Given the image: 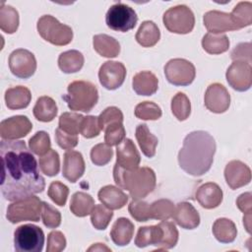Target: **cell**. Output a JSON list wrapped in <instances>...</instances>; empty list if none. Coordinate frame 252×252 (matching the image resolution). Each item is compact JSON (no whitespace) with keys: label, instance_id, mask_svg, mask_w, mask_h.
Here are the masks:
<instances>
[{"label":"cell","instance_id":"cell-1","mask_svg":"<svg viewBox=\"0 0 252 252\" xmlns=\"http://www.w3.org/2000/svg\"><path fill=\"white\" fill-rule=\"evenodd\" d=\"M2 160L1 193L11 202L41 193L45 180L38 165L24 141L4 140L0 144Z\"/></svg>","mask_w":252,"mask_h":252},{"label":"cell","instance_id":"cell-2","mask_svg":"<svg viewBox=\"0 0 252 252\" xmlns=\"http://www.w3.org/2000/svg\"><path fill=\"white\" fill-rule=\"evenodd\" d=\"M216 148L215 139L210 133L203 130L189 133L178 153L179 166L193 176L207 173L213 164Z\"/></svg>","mask_w":252,"mask_h":252},{"label":"cell","instance_id":"cell-3","mask_svg":"<svg viewBox=\"0 0 252 252\" xmlns=\"http://www.w3.org/2000/svg\"><path fill=\"white\" fill-rule=\"evenodd\" d=\"M115 183L129 192L133 200H141L154 191L157 184L155 171L147 166L134 169H123L116 165L113 167Z\"/></svg>","mask_w":252,"mask_h":252},{"label":"cell","instance_id":"cell-4","mask_svg":"<svg viewBox=\"0 0 252 252\" xmlns=\"http://www.w3.org/2000/svg\"><path fill=\"white\" fill-rule=\"evenodd\" d=\"M62 97L71 110L89 112L98 100V92L91 82L74 81L68 85L67 94Z\"/></svg>","mask_w":252,"mask_h":252},{"label":"cell","instance_id":"cell-5","mask_svg":"<svg viewBox=\"0 0 252 252\" xmlns=\"http://www.w3.org/2000/svg\"><path fill=\"white\" fill-rule=\"evenodd\" d=\"M36 29L44 40L57 46L67 45L73 39L72 29L65 24H61L51 15L41 16L37 21Z\"/></svg>","mask_w":252,"mask_h":252},{"label":"cell","instance_id":"cell-6","mask_svg":"<svg viewBox=\"0 0 252 252\" xmlns=\"http://www.w3.org/2000/svg\"><path fill=\"white\" fill-rule=\"evenodd\" d=\"M42 201L34 195L14 201L7 208L6 218L12 223L24 220L39 221L41 217Z\"/></svg>","mask_w":252,"mask_h":252},{"label":"cell","instance_id":"cell-7","mask_svg":"<svg viewBox=\"0 0 252 252\" xmlns=\"http://www.w3.org/2000/svg\"><path fill=\"white\" fill-rule=\"evenodd\" d=\"M43 244L44 233L37 225L23 224L14 232V248L18 252H40Z\"/></svg>","mask_w":252,"mask_h":252},{"label":"cell","instance_id":"cell-8","mask_svg":"<svg viewBox=\"0 0 252 252\" xmlns=\"http://www.w3.org/2000/svg\"><path fill=\"white\" fill-rule=\"evenodd\" d=\"M162 22L170 32L185 34L189 33L194 29L195 17L188 6L177 5L164 12Z\"/></svg>","mask_w":252,"mask_h":252},{"label":"cell","instance_id":"cell-9","mask_svg":"<svg viewBox=\"0 0 252 252\" xmlns=\"http://www.w3.org/2000/svg\"><path fill=\"white\" fill-rule=\"evenodd\" d=\"M137 21L138 17L134 9L121 2L112 5L105 15L107 27L121 32H126L134 29Z\"/></svg>","mask_w":252,"mask_h":252},{"label":"cell","instance_id":"cell-10","mask_svg":"<svg viewBox=\"0 0 252 252\" xmlns=\"http://www.w3.org/2000/svg\"><path fill=\"white\" fill-rule=\"evenodd\" d=\"M166 80L174 86H189L195 79L196 69L193 63L183 58L170 59L164 66Z\"/></svg>","mask_w":252,"mask_h":252},{"label":"cell","instance_id":"cell-11","mask_svg":"<svg viewBox=\"0 0 252 252\" xmlns=\"http://www.w3.org/2000/svg\"><path fill=\"white\" fill-rule=\"evenodd\" d=\"M9 68L16 77L28 79L32 77L36 70L35 57L27 49H16L9 56Z\"/></svg>","mask_w":252,"mask_h":252},{"label":"cell","instance_id":"cell-12","mask_svg":"<svg viewBox=\"0 0 252 252\" xmlns=\"http://www.w3.org/2000/svg\"><path fill=\"white\" fill-rule=\"evenodd\" d=\"M228 85L237 92H245L252 85L251 64L243 61H233L225 73Z\"/></svg>","mask_w":252,"mask_h":252},{"label":"cell","instance_id":"cell-13","mask_svg":"<svg viewBox=\"0 0 252 252\" xmlns=\"http://www.w3.org/2000/svg\"><path fill=\"white\" fill-rule=\"evenodd\" d=\"M126 77V68L123 63L117 61L104 62L98 71L99 83L107 90L118 89L124 83Z\"/></svg>","mask_w":252,"mask_h":252},{"label":"cell","instance_id":"cell-14","mask_svg":"<svg viewBox=\"0 0 252 252\" xmlns=\"http://www.w3.org/2000/svg\"><path fill=\"white\" fill-rule=\"evenodd\" d=\"M205 106L214 113H223L230 105V95L226 88L220 84H211L205 93Z\"/></svg>","mask_w":252,"mask_h":252},{"label":"cell","instance_id":"cell-15","mask_svg":"<svg viewBox=\"0 0 252 252\" xmlns=\"http://www.w3.org/2000/svg\"><path fill=\"white\" fill-rule=\"evenodd\" d=\"M32 129V124L25 115H16L0 123V136L4 140H17L26 137Z\"/></svg>","mask_w":252,"mask_h":252},{"label":"cell","instance_id":"cell-16","mask_svg":"<svg viewBox=\"0 0 252 252\" xmlns=\"http://www.w3.org/2000/svg\"><path fill=\"white\" fill-rule=\"evenodd\" d=\"M224 178L231 189H237L251 181V170L244 162L231 160L225 165Z\"/></svg>","mask_w":252,"mask_h":252},{"label":"cell","instance_id":"cell-17","mask_svg":"<svg viewBox=\"0 0 252 252\" xmlns=\"http://www.w3.org/2000/svg\"><path fill=\"white\" fill-rule=\"evenodd\" d=\"M116 162L114 165L123 169H134L141 161L140 154L131 139L125 138L116 147Z\"/></svg>","mask_w":252,"mask_h":252},{"label":"cell","instance_id":"cell-18","mask_svg":"<svg viewBox=\"0 0 252 252\" xmlns=\"http://www.w3.org/2000/svg\"><path fill=\"white\" fill-rule=\"evenodd\" d=\"M204 26L211 33H221L238 30L233 23L230 14L213 10L205 13L203 17Z\"/></svg>","mask_w":252,"mask_h":252},{"label":"cell","instance_id":"cell-19","mask_svg":"<svg viewBox=\"0 0 252 252\" xmlns=\"http://www.w3.org/2000/svg\"><path fill=\"white\" fill-rule=\"evenodd\" d=\"M86 164L84 158L80 152L68 150L64 154L63 159V176L72 183H75L85 172Z\"/></svg>","mask_w":252,"mask_h":252},{"label":"cell","instance_id":"cell-20","mask_svg":"<svg viewBox=\"0 0 252 252\" xmlns=\"http://www.w3.org/2000/svg\"><path fill=\"white\" fill-rule=\"evenodd\" d=\"M172 219L179 226L185 229H194L200 224L199 213L188 202H180L175 206Z\"/></svg>","mask_w":252,"mask_h":252},{"label":"cell","instance_id":"cell-21","mask_svg":"<svg viewBox=\"0 0 252 252\" xmlns=\"http://www.w3.org/2000/svg\"><path fill=\"white\" fill-rule=\"evenodd\" d=\"M198 203L205 209H215L222 201V190L214 182H207L199 186L195 193Z\"/></svg>","mask_w":252,"mask_h":252},{"label":"cell","instance_id":"cell-22","mask_svg":"<svg viewBox=\"0 0 252 252\" xmlns=\"http://www.w3.org/2000/svg\"><path fill=\"white\" fill-rule=\"evenodd\" d=\"M98 200L110 210H119L128 202V196L118 187L106 185L100 188L97 193Z\"/></svg>","mask_w":252,"mask_h":252},{"label":"cell","instance_id":"cell-23","mask_svg":"<svg viewBox=\"0 0 252 252\" xmlns=\"http://www.w3.org/2000/svg\"><path fill=\"white\" fill-rule=\"evenodd\" d=\"M134 92L139 95H152L158 88V80L151 71H141L132 80Z\"/></svg>","mask_w":252,"mask_h":252},{"label":"cell","instance_id":"cell-24","mask_svg":"<svg viewBox=\"0 0 252 252\" xmlns=\"http://www.w3.org/2000/svg\"><path fill=\"white\" fill-rule=\"evenodd\" d=\"M163 230L160 223L156 225L141 226L138 229L135 237V245L139 248H144L149 245H155L157 248L159 247L162 240Z\"/></svg>","mask_w":252,"mask_h":252},{"label":"cell","instance_id":"cell-25","mask_svg":"<svg viewBox=\"0 0 252 252\" xmlns=\"http://www.w3.org/2000/svg\"><path fill=\"white\" fill-rule=\"evenodd\" d=\"M134 234V224L126 218H119L112 225L110 237L118 246H125L130 243Z\"/></svg>","mask_w":252,"mask_h":252},{"label":"cell","instance_id":"cell-26","mask_svg":"<svg viewBox=\"0 0 252 252\" xmlns=\"http://www.w3.org/2000/svg\"><path fill=\"white\" fill-rule=\"evenodd\" d=\"M32 100L31 91L23 86H17L8 89L5 92V102L10 109L26 108Z\"/></svg>","mask_w":252,"mask_h":252},{"label":"cell","instance_id":"cell-27","mask_svg":"<svg viewBox=\"0 0 252 252\" xmlns=\"http://www.w3.org/2000/svg\"><path fill=\"white\" fill-rule=\"evenodd\" d=\"M93 45L100 56L106 58H114L120 52L119 42L114 37L105 33L95 34L93 38Z\"/></svg>","mask_w":252,"mask_h":252},{"label":"cell","instance_id":"cell-28","mask_svg":"<svg viewBox=\"0 0 252 252\" xmlns=\"http://www.w3.org/2000/svg\"><path fill=\"white\" fill-rule=\"evenodd\" d=\"M137 42L143 47H152L160 38V32L153 21H145L139 27L136 33Z\"/></svg>","mask_w":252,"mask_h":252},{"label":"cell","instance_id":"cell-29","mask_svg":"<svg viewBox=\"0 0 252 252\" xmlns=\"http://www.w3.org/2000/svg\"><path fill=\"white\" fill-rule=\"evenodd\" d=\"M135 136L142 153L148 158H153L156 155V149L158 143V138L151 133L146 124H139L137 126Z\"/></svg>","mask_w":252,"mask_h":252},{"label":"cell","instance_id":"cell-30","mask_svg":"<svg viewBox=\"0 0 252 252\" xmlns=\"http://www.w3.org/2000/svg\"><path fill=\"white\" fill-rule=\"evenodd\" d=\"M85 62L82 52L71 49L62 52L58 57V66L63 73L71 74L80 71L83 68Z\"/></svg>","mask_w":252,"mask_h":252},{"label":"cell","instance_id":"cell-31","mask_svg":"<svg viewBox=\"0 0 252 252\" xmlns=\"http://www.w3.org/2000/svg\"><path fill=\"white\" fill-rule=\"evenodd\" d=\"M213 234L221 243H230L235 240L237 229L235 223L228 219H218L213 224Z\"/></svg>","mask_w":252,"mask_h":252},{"label":"cell","instance_id":"cell-32","mask_svg":"<svg viewBox=\"0 0 252 252\" xmlns=\"http://www.w3.org/2000/svg\"><path fill=\"white\" fill-rule=\"evenodd\" d=\"M56 102L50 96L43 95L37 98L32 112L34 117L41 122H50L57 115Z\"/></svg>","mask_w":252,"mask_h":252},{"label":"cell","instance_id":"cell-33","mask_svg":"<svg viewBox=\"0 0 252 252\" xmlns=\"http://www.w3.org/2000/svg\"><path fill=\"white\" fill-rule=\"evenodd\" d=\"M94 207L93 197L85 192L79 191L73 194L70 202V211L77 217L83 218L91 215Z\"/></svg>","mask_w":252,"mask_h":252},{"label":"cell","instance_id":"cell-34","mask_svg":"<svg viewBox=\"0 0 252 252\" xmlns=\"http://www.w3.org/2000/svg\"><path fill=\"white\" fill-rule=\"evenodd\" d=\"M204 50L210 54H220L228 50L229 39L221 33H206L202 38Z\"/></svg>","mask_w":252,"mask_h":252},{"label":"cell","instance_id":"cell-35","mask_svg":"<svg viewBox=\"0 0 252 252\" xmlns=\"http://www.w3.org/2000/svg\"><path fill=\"white\" fill-rule=\"evenodd\" d=\"M19 13L10 6L2 3L0 8V29L6 33H14L19 27Z\"/></svg>","mask_w":252,"mask_h":252},{"label":"cell","instance_id":"cell-36","mask_svg":"<svg viewBox=\"0 0 252 252\" xmlns=\"http://www.w3.org/2000/svg\"><path fill=\"white\" fill-rule=\"evenodd\" d=\"M229 14L238 30L248 27L252 24V3L249 1L239 2Z\"/></svg>","mask_w":252,"mask_h":252},{"label":"cell","instance_id":"cell-37","mask_svg":"<svg viewBox=\"0 0 252 252\" xmlns=\"http://www.w3.org/2000/svg\"><path fill=\"white\" fill-rule=\"evenodd\" d=\"M39 168L47 176H55L60 169L59 155L55 150L50 149L45 155L41 156L38 160Z\"/></svg>","mask_w":252,"mask_h":252},{"label":"cell","instance_id":"cell-38","mask_svg":"<svg viewBox=\"0 0 252 252\" xmlns=\"http://www.w3.org/2000/svg\"><path fill=\"white\" fill-rule=\"evenodd\" d=\"M174 204L168 199H159L151 204V220H167L172 218Z\"/></svg>","mask_w":252,"mask_h":252},{"label":"cell","instance_id":"cell-39","mask_svg":"<svg viewBox=\"0 0 252 252\" xmlns=\"http://www.w3.org/2000/svg\"><path fill=\"white\" fill-rule=\"evenodd\" d=\"M83 118L82 114L76 112H64L59 117L58 128L68 134L78 135Z\"/></svg>","mask_w":252,"mask_h":252},{"label":"cell","instance_id":"cell-40","mask_svg":"<svg viewBox=\"0 0 252 252\" xmlns=\"http://www.w3.org/2000/svg\"><path fill=\"white\" fill-rule=\"evenodd\" d=\"M171 111L179 120H186L191 113V103L187 95L183 93H177L171 99Z\"/></svg>","mask_w":252,"mask_h":252},{"label":"cell","instance_id":"cell-41","mask_svg":"<svg viewBox=\"0 0 252 252\" xmlns=\"http://www.w3.org/2000/svg\"><path fill=\"white\" fill-rule=\"evenodd\" d=\"M112 217V210L108 209L104 205H94L91 213V221L94 228L103 230L109 224Z\"/></svg>","mask_w":252,"mask_h":252},{"label":"cell","instance_id":"cell-42","mask_svg":"<svg viewBox=\"0 0 252 252\" xmlns=\"http://www.w3.org/2000/svg\"><path fill=\"white\" fill-rule=\"evenodd\" d=\"M134 113L142 120H158L161 116V109L153 101H143L136 105Z\"/></svg>","mask_w":252,"mask_h":252},{"label":"cell","instance_id":"cell-43","mask_svg":"<svg viewBox=\"0 0 252 252\" xmlns=\"http://www.w3.org/2000/svg\"><path fill=\"white\" fill-rule=\"evenodd\" d=\"M50 137L44 131L36 132L30 140H29V147L30 150L35 154L36 156H43L50 150Z\"/></svg>","mask_w":252,"mask_h":252},{"label":"cell","instance_id":"cell-44","mask_svg":"<svg viewBox=\"0 0 252 252\" xmlns=\"http://www.w3.org/2000/svg\"><path fill=\"white\" fill-rule=\"evenodd\" d=\"M104 131V142L108 146H117L125 139V128L123 122H113L105 126Z\"/></svg>","mask_w":252,"mask_h":252},{"label":"cell","instance_id":"cell-45","mask_svg":"<svg viewBox=\"0 0 252 252\" xmlns=\"http://www.w3.org/2000/svg\"><path fill=\"white\" fill-rule=\"evenodd\" d=\"M160 225L163 230V235H162V240L158 248V250H166V249H171L173 248L178 241V230L175 227L173 222L166 221V220H161Z\"/></svg>","mask_w":252,"mask_h":252},{"label":"cell","instance_id":"cell-46","mask_svg":"<svg viewBox=\"0 0 252 252\" xmlns=\"http://www.w3.org/2000/svg\"><path fill=\"white\" fill-rule=\"evenodd\" d=\"M113 157V150L105 143L95 145L91 150L92 162L97 166L107 164Z\"/></svg>","mask_w":252,"mask_h":252},{"label":"cell","instance_id":"cell-47","mask_svg":"<svg viewBox=\"0 0 252 252\" xmlns=\"http://www.w3.org/2000/svg\"><path fill=\"white\" fill-rule=\"evenodd\" d=\"M150 209L151 204L141 200H133L128 206L129 214L137 221H147L151 220Z\"/></svg>","mask_w":252,"mask_h":252},{"label":"cell","instance_id":"cell-48","mask_svg":"<svg viewBox=\"0 0 252 252\" xmlns=\"http://www.w3.org/2000/svg\"><path fill=\"white\" fill-rule=\"evenodd\" d=\"M41 220L43 224L48 228H56L61 223L60 212L46 202H42Z\"/></svg>","mask_w":252,"mask_h":252},{"label":"cell","instance_id":"cell-49","mask_svg":"<svg viewBox=\"0 0 252 252\" xmlns=\"http://www.w3.org/2000/svg\"><path fill=\"white\" fill-rule=\"evenodd\" d=\"M47 195L56 205L63 207L69 195V188L60 181H53L49 185Z\"/></svg>","mask_w":252,"mask_h":252},{"label":"cell","instance_id":"cell-50","mask_svg":"<svg viewBox=\"0 0 252 252\" xmlns=\"http://www.w3.org/2000/svg\"><path fill=\"white\" fill-rule=\"evenodd\" d=\"M101 129L98 123V116L87 115L84 116L81 122L80 133L87 139L94 138L99 135Z\"/></svg>","mask_w":252,"mask_h":252},{"label":"cell","instance_id":"cell-51","mask_svg":"<svg viewBox=\"0 0 252 252\" xmlns=\"http://www.w3.org/2000/svg\"><path fill=\"white\" fill-rule=\"evenodd\" d=\"M113 122H123V113L118 107L109 106L99 114L98 123L100 129L103 130L105 126Z\"/></svg>","mask_w":252,"mask_h":252},{"label":"cell","instance_id":"cell-52","mask_svg":"<svg viewBox=\"0 0 252 252\" xmlns=\"http://www.w3.org/2000/svg\"><path fill=\"white\" fill-rule=\"evenodd\" d=\"M66 247V238L61 231L53 230L47 236L46 252H60Z\"/></svg>","mask_w":252,"mask_h":252},{"label":"cell","instance_id":"cell-53","mask_svg":"<svg viewBox=\"0 0 252 252\" xmlns=\"http://www.w3.org/2000/svg\"><path fill=\"white\" fill-rule=\"evenodd\" d=\"M230 57L233 61H243L251 64V43L240 42L238 43L230 53Z\"/></svg>","mask_w":252,"mask_h":252},{"label":"cell","instance_id":"cell-54","mask_svg":"<svg viewBox=\"0 0 252 252\" xmlns=\"http://www.w3.org/2000/svg\"><path fill=\"white\" fill-rule=\"evenodd\" d=\"M55 139L58 146L64 150H71L78 145V136L68 134L57 128L55 131Z\"/></svg>","mask_w":252,"mask_h":252},{"label":"cell","instance_id":"cell-55","mask_svg":"<svg viewBox=\"0 0 252 252\" xmlns=\"http://www.w3.org/2000/svg\"><path fill=\"white\" fill-rule=\"evenodd\" d=\"M237 208L243 212L244 215L251 214L252 212V195L250 192L242 193L236 199Z\"/></svg>","mask_w":252,"mask_h":252},{"label":"cell","instance_id":"cell-56","mask_svg":"<svg viewBox=\"0 0 252 252\" xmlns=\"http://www.w3.org/2000/svg\"><path fill=\"white\" fill-rule=\"evenodd\" d=\"M243 224L247 230L248 233H251V214H247L243 216Z\"/></svg>","mask_w":252,"mask_h":252},{"label":"cell","instance_id":"cell-57","mask_svg":"<svg viewBox=\"0 0 252 252\" xmlns=\"http://www.w3.org/2000/svg\"><path fill=\"white\" fill-rule=\"evenodd\" d=\"M92 250H107L109 251L110 249L104 245H102L101 243H96L95 245H93L92 247L89 248V251H92Z\"/></svg>","mask_w":252,"mask_h":252}]
</instances>
